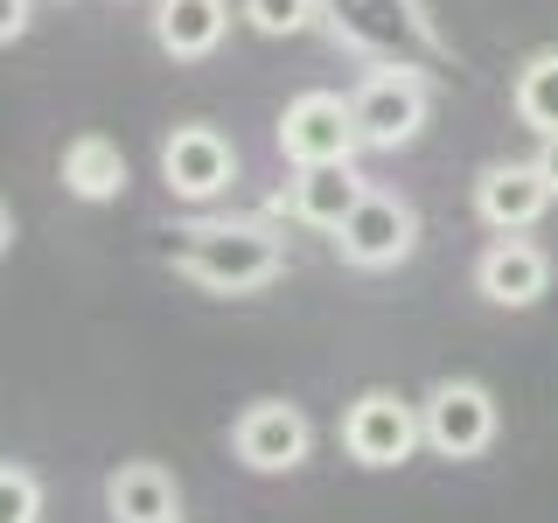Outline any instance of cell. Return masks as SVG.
Segmentation results:
<instances>
[{
    "mask_svg": "<svg viewBox=\"0 0 558 523\" xmlns=\"http://www.w3.org/2000/svg\"><path fill=\"white\" fill-rule=\"evenodd\" d=\"M182 272L209 293H258L287 272V238L266 223H196L182 231Z\"/></svg>",
    "mask_w": 558,
    "mask_h": 523,
    "instance_id": "1",
    "label": "cell"
},
{
    "mask_svg": "<svg viewBox=\"0 0 558 523\" xmlns=\"http://www.w3.org/2000/svg\"><path fill=\"white\" fill-rule=\"evenodd\" d=\"M336 252H342V266H356V272L405 266L418 252V209L405 196H391V188H371V196L336 223Z\"/></svg>",
    "mask_w": 558,
    "mask_h": 523,
    "instance_id": "2",
    "label": "cell"
},
{
    "mask_svg": "<svg viewBox=\"0 0 558 523\" xmlns=\"http://www.w3.org/2000/svg\"><path fill=\"white\" fill-rule=\"evenodd\" d=\"M349 112H356V139H363V147L398 154V147H412V139L426 133L433 92H426V77H412V70H377V77L356 84Z\"/></svg>",
    "mask_w": 558,
    "mask_h": 523,
    "instance_id": "3",
    "label": "cell"
},
{
    "mask_svg": "<svg viewBox=\"0 0 558 523\" xmlns=\"http://www.w3.org/2000/svg\"><path fill=\"white\" fill-rule=\"evenodd\" d=\"M342 447L356 467H405L418 447H426V418H418L412 398L398 391H363L356 405L342 412Z\"/></svg>",
    "mask_w": 558,
    "mask_h": 523,
    "instance_id": "4",
    "label": "cell"
},
{
    "mask_svg": "<svg viewBox=\"0 0 558 523\" xmlns=\"http://www.w3.org/2000/svg\"><path fill=\"white\" fill-rule=\"evenodd\" d=\"M418 418H426V447L440 461H475L496 440V398L475 377H440L426 391V405H418Z\"/></svg>",
    "mask_w": 558,
    "mask_h": 523,
    "instance_id": "5",
    "label": "cell"
},
{
    "mask_svg": "<svg viewBox=\"0 0 558 523\" xmlns=\"http://www.w3.org/2000/svg\"><path fill=\"white\" fill-rule=\"evenodd\" d=\"M231 453L252 467V475H293V467L314 453V426H307V412L293 405V398H258V405L238 412Z\"/></svg>",
    "mask_w": 558,
    "mask_h": 523,
    "instance_id": "6",
    "label": "cell"
},
{
    "mask_svg": "<svg viewBox=\"0 0 558 523\" xmlns=\"http://www.w3.org/2000/svg\"><path fill=\"white\" fill-rule=\"evenodd\" d=\"M356 112H349V98L336 92H301L279 112V154H287L293 168L307 161H356Z\"/></svg>",
    "mask_w": 558,
    "mask_h": 523,
    "instance_id": "7",
    "label": "cell"
},
{
    "mask_svg": "<svg viewBox=\"0 0 558 523\" xmlns=\"http://www.w3.org/2000/svg\"><path fill=\"white\" fill-rule=\"evenodd\" d=\"M161 182L182 203H209L238 182V147L217 126H174L161 139Z\"/></svg>",
    "mask_w": 558,
    "mask_h": 523,
    "instance_id": "8",
    "label": "cell"
},
{
    "mask_svg": "<svg viewBox=\"0 0 558 523\" xmlns=\"http://www.w3.org/2000/svg\"><path fill=\"white\" fill-rule=\"evenodd\" d=\"M551 203H558V196H551V182H545V168H537V161H488L482 182H475V217H482L496 238L531 231V223L545 217Z\"/></svg>",
    "mask_w": 558,
    "mask_h": 523,
    "instance_id": "9",
    "label": "cell"
},
{
    "mask_svg": "<svg viewBox=\"0 0 558 523\" xmlns=\"http://www.w3.org/2000/svg\"><path fill=\"white\" fill-rule=\"evenodd\" d=\"M475 293H482L488 307H537V301L551 293V258H545V244H531L523 231L496 238V244L475 258Z\"/></svg>",
    "mask_w": 558,
    "mask_h": 523,
    "instance_id": "10",
    "label": "cell"
},
{
    "mask_svg": "<svg viewBox=\"0 0 558 523\" xmlns=\"http://www.w3.org/2000/svg\"><path fill=\"white\" fill-rule=\"evenodd\" d=\"M363 196H371V182L356 174V161H307V168H293V182H287V209L301 223H314V231H336Z\"/></svg>",
    "mask_w": 558,
    "mask_h": 523,
    "instance_id": "11",
    "label": "cell"
},
{
    "mask_svg": "<svg viewBox=\"0 0 558 523\" xmlns=\"http://www.w3.org/2000/svg\"><path fill=\"white\" fill-rule=\"evenodd\" d=\"M231 35V0H154V42L174 63H196Z\"/></svg>",
    "mask_w": 558,
    "mask_h": 523,
    "instance_id": "12",
    "label": "cell"
},
{
    "mask_svg": "<svg viewBox=\"0 0 558 523\" xmlns=\"http://www.w3.org/2000/svg\"><path fill=\"white\" fill-rule=\"evenodd\" d=\"M105 510H112V523H168L182 516V496H174V475L161 461H126L105 482Z\"/></svg>",
    "mask_w": 558,
    "mask_h": 523,
    "instance_id": "13",
    "label": "cell"
},
{
    "mask_svg": "<svg viewBox=\"0 0 558 523\" xmlns=\"http://www.w3.org/2000/svg\"><path fill=\"white\" fill-rule=\"evenodd\" d=\"M63 188L77 203H112L119 188H126V154H119V139L105 133H77L63 147Z\"/></svg>",
    "mask_w": 558,
    "mask_h": 523,
    "instance_id": "14",
    "label": "cell"
},
{
    "mask_svg": "<svg viewBox=\"0 0 558 523\" xmlns=\"http://www.w3.org/2000/svg\"><path fill=\"white\" fill-rule=\"evenodd\" d=\"M510 112H517L537 139L558 133V49H537V57L517 70V84H510Z\"/></svg>",
    "mask_w": 558,
    "mask_h": 523,
    "instance_id": "15",
    "label": "cell"
},
{
    "mask_svg": "<svg viewBox=\"0 0 558 523\" xmlns=\"http://www.w3.org/2000/svg\"><path fill=\"white\" fill-rule=\"evenodd\" d=\"M35 516H43V482L28 467L0 461V523H35Z\"/></svg>",
    "mask_w": 558,
    "mask_h": 523,
    "instance_id": "16",
    "label": "cell"
},
{
    "mask_svg": "<svg viewBox=\"0 0 558 523\" xmlns=\"http://www.w3.org/2000/svg\"><path fill=\"white\" fill-rule=\"evenodd\" d=\"M244 22L258 35H301L314 22V0H244Z\"/></svg>",
    "mask_w": 558,
    "mask_h": 523,
    "instance_id": "17",
    "label": "cell"
},
{
    "mask_svg": "<svg viewBox=\"0 0 558 523\" xmlns=\"http://www.w3.org/2000/svg\"><path fill=\"white\" fill-rule=\"evenodd\" d=\"M28 22H35V14H28V0H0V42H22Z\"/></svg>",
    "mask_w": 558,
    "mask_h": 523,
    "instance_id": "18",
    "label": "cell"
},
{
    "mask_svg": "<svg viewBox=\"0 0 558 523\" xmlns=\"http://www.w3.org/2000/svg\"><path fill=\"white\" fill-rule=\"evenodd\" d=\"M537 168H545V182H551V196H558V133H545V147H537Z\"/></svg>",
    "mask_w": 558,
    "mask_h": 523,
    "instance_id": "19",
    "label": "cell"
},
{
    "mask_svg": "<svg viewBox=\"0 0 558 523\" xmlns=\"http://www.w3.org/2000/svg\"><path fill=\"white\" fill-rule=\"evenodd\" d=\"M14 244V217H8V203H0V252Z\"/></svg>",
    "mask_w": 558,
    "mask_h": 523,
    "instance_id": "20",
    "label": "cell"
},
{
    "mask_svg": "<svg viewBox=\"0 0 558 523\" xmlns=\"http://www.w3.org/2000/svg\"><path fill=\"white\" fill-rule=\"evenodd\" d=\"M168 523H182V516H168Z\"/></svg>",
    "mask_w": 558,
    "mask_h": 523,
    "instance_id": "21",
    "label": "cell"
}]
</instances>
